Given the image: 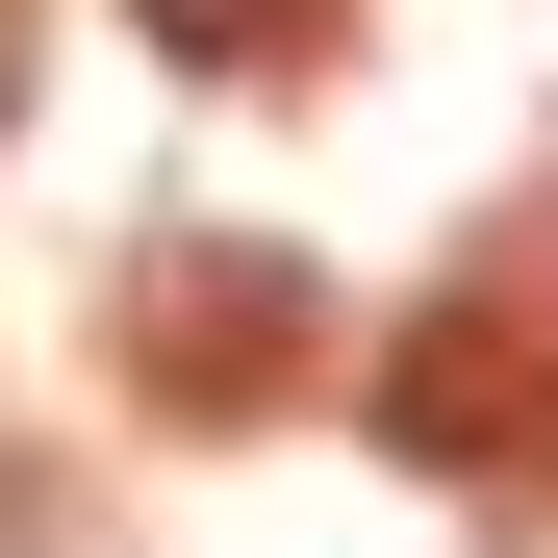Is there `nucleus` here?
I'll return each mask as SVG.
<instances>
[{"label":"nucleus","instance_id":"f257e3e1","mask_svg":"<svg viewBox=\"0 0 558 558\" xmlns=\"http://www.w3.org/2000/svg\"><path fill=\"white\" fill-rule=\"evenodd\" d=\"M153 26H178V51H279L305 0H153Z\"/></svg>","mask_w":558,"mask_h":558}]
</instances>
